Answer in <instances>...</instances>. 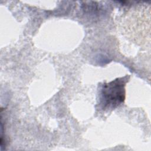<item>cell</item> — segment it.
Masks as SVG:
<instances>
[{"mask_svg": "<svg viewBox=\"0 0 151 151\" xmlns=\"http://www.w3.org/2000/svg\"><path fill=\"white\" fill-rule=\"evenodd\" d=\"M129 78V76H126L103 84L100 97L102 109H114L123 103L126 94L125 86Z\"/></svg>", "mask_w": 151, "mask_h": 151, "instance_id": "obj_1", "label": "cell"}]
</instances>
